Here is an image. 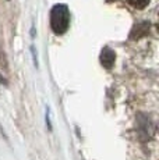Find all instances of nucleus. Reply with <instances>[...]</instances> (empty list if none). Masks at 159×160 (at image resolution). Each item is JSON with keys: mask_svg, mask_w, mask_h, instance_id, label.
Here are the masks:
<instances>
[{"mask_svg": "<svg viewBox=\"0 0 159 160\" xmlns=\"http://www.w3.org/2000/svg\"><path fill=\"white\" fill-rule=\"evenodd\" d=\"M70 10L66 4L53 6L50 11V27L56 35H63L70 27Z\"/></svg>", "mask_w": 159, "mask_h": 160, "instance_id": "nucleus-1", "label": "nucleus"}, {"mask_svg": "<svg viewBox=\"0 0 159 160\" xmlns=\"http://www.w3.org/2000/svg\"><path fill=\"white\" fill-rule=\"evenodd\" d=\"M99 58H100V63H102V66L105 67V68H112L115 61H116V53L110 48L105 46V48L102 49V52H100Z\"/></svg>", "mask_w": 159, "mask_h": 160, "instance_id": "nucleus-2", "label": "nucleus"}, {"mask_svg": "<svg viewBox=\"0 0 159 160\" xmlns=\"http://www.w3.org/2000/svg\"><path fill=\"white\" fill-rule=\"evenodd\" d=\"M127 2L130 3L133 7L138 8V10H142V8H145L146 6L149 4V2H151V0H127Z\"/></svg>", "mask_w": 159, "mask_h": 160, "instance_id": "nucleus-3", "label": "nucleus"}]
</instances>
